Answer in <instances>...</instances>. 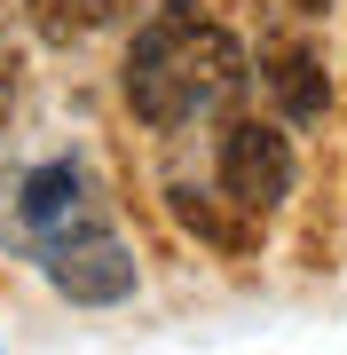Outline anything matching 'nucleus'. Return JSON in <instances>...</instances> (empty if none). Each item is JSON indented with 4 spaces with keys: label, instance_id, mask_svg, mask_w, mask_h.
Returning <instances> with one entry per match:
<instances>
[{
    "label": "nucleus",
    "instance_id": "f03ea898",
    "mask_svg": "<svg viewBox=\"0 0 347 355\" xmlns=\"http://www.w3.org/2000/svg\"><path fill=\"white\" fill-rule=\"evenodd\" d=\"M39 268H48V284L64 292L79 308H118L134 300V253L111 237V221H79L64 237H39Z\"/></svg>",
    "mask_w": 347,
    "mask_h": 355
},
{
    "label": "nucleus",
    "instance_id": "6e6552de",
    "mask_svg": "<svg viewBox=\"0 0 347 355\" xmlns=\"http://www.w3.org/2000/svg\"><path fill=\"white\" fill-rule=\"evenodd\" d=\"M8 95H16V71H8V64H0V111H8Z\"/></svg>",
    "mask_w": 347,
    "mask_h": 355
},
{
    "label": "nucleus",
    "instance_id": "39448f33",
    "mask_svg": "<svg viewBox=\"0 0 347 355\" xmlns=\"http://www.w3.org/2000/svg\"><path fill=\"white\" fill-rule=\"evenodd\" d=\"M269 87H276V103H284V119H323V111H332V79H323V64H316L308 48L276 55Z\"/></svg>",
    "mask_w": 347,
    "mask_h": 355
},
{
    "label": "nucleus",
    "instance_id": "1a4fd4ad",
    "mask_svg": "<svg viewBox=\"0 0 347 355\" xmlns=\"http://www.w3.org/2000/svg\"><path fill=\"white\" fill-rule=\"evenodd\" d=\"M292 8H300V16H323V8H332V0H292Z\"/></svg>",
    "mask_w": 347,
    "mask_h": 355
},
{
    "label": "nucleus",
    "instance_id": "423d86ee",
    "mask_svg": "<svg viewBox=\"0 0 347 355\" xmlns=\"http://www.w3.org/2000/svg\"><path fill=\"white\" fill-rule=\"evenodd\" d=\"M24 8H32V24L48 40H87L111 16V0H24Z\"/></svg>",
    "mask_w": 347,
    "mask_h": 355
},
{
    "label": "nucleus",
    "instance_id": "7ed1b4c3",
    "mask_svg": "<svg viewBox=\"0 0 347 355\" xmlns=\"http://www.w3.org/2000/svg\"><path fill=\"white\" fill-rule=\"evenodd\" d=\"M213 174H221V198L237 214H276L292 198V135L276 119H229L221 150H213Z\"/></svg>",
    "mask_w": 347,
    "mask_h": 355
},
{
    "label": "nucleus",
    "instance_id": "20e7f679",
    "mask_svg": "<svg viewBox=\"0 0 347 355\" xmlns=\"http://www.w3.org/2000/svg\"><path fill=\"white\" fill-rule=\"evenodd\" d=\"M16 214H24L32 237H64L79 221H103V205H95V182L79 174L71 158H48L24 174V190H16Z\"/></svg>",
    "mask_w": 347,
    "mask_h": 355
},
{
    "label": "nucleus",
    "instance_id": "0eeeda50",
    "mask_svg": "<svg viewBox=\"0 0 347 355\" xmlns=\"http://www.w3.org/2000/svg\"><path fill=\"white\" fill-rule=\"evenodd\" d=\"M174 214L190 221V229H197V237H206V245H229V253L244 245V229H229V221L213 214V205H197V190H174Z\"/></svg>",
    "mask_w": 347,
    "mask_h": 355
},
{
    "label": "nucleus",
    "instance_id": "f257e3e1",
    "mask_svg": "<svg viewBox=\"0 0 347 355\" xmlns=\"http://www.w3.org/2000/svg\"><path fill=\"white\" fill-rule=\"evenodd\" d=\"M237 87H244V48L197 8H158L127 48V103L158 135L213 119Z\"/></svg>",
    "mask_w": 347,
    "mask_h": 355
}]
</instances>
